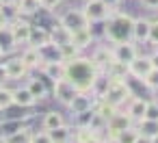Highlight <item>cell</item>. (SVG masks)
I'll use <instances>...</instances> for the list:
<instances>
[{
	"label": "cell",
	"instance_id": "e0dca14e",
	"mask_svg": "<svg viewBox=\"0 0 158 143\" xmlns=\"http://www.w3.org/2000/svg\"><path fill=\"white\" fill-rule=\"evenodd\" d=\"M31 128L28 126H20L18 130L9 132V134H2L0 137V141L2 143H31Z\"/></svg>",
	"mask_w": 158,
	"mask_h": 143
},
{
	"label": "cell",
	"instance_id": "d4e9b609",
	"mask_svg": "<svg viewBox=\"0 0 158 143\" xmlns=\"http://www.w3.org/2000/svg\"><path fill=\"white\" fill-rule=\"evenodd\" d=\"M63 124H65V119H63V115L56 113V111H48V113L44 115V119H41V128H44V130H54V128H59V126H63Z\"/></svg>",
	"mask_w": 158,
	"mask_h": 143
},
{
	"label": "cell",
	"instance_id": "603a6c76",
	"mask_svg": "<svg viewBox=\"0 0 158 143\" xmlns=\"http://www.w3.org/2000/svg\"><path fill=\"white\" fill-rule=\"evenodd\" d=\"M72 130H74V128H69L67 124H63V126H59V128H54V130H46V132L50 134L52 143H67V141H72V137H74Z\"/></svg>",
	"mask_w": 158,
	"mask_h": 143
},
{
	"label": "cell",
	"instance_id": "30bf717a",
	"mask_svg": "<svg viewBox=\"0 0 158 143\" xmlns=\"http://www.w3.org/2000/svg\"><path fill=\"white\" fill-rule=\"evenodd\" d=\"M9 26H11V31H13L15 44H18V46H22V44H26V46H28L33 24H31V22H26V20H22V15H20V18H15L13 22H9Z\"/></svg>",
	"mask_w": 158,
	"mask_h": 143
},
{
	"label": "cell",
	"instance_id": "52a82bcc",
	"mask_svg": "<svg viewBox=\"0 0 158 143\" xmlns=\"http://www.w3.org/2000/svg\"><path fill=\"white\" fill-rule=\"evenodd\" d=\"M59 24H61L65 31H69V33H74V31H78V28L89 26V22H87V18H85L82 9H69V11H65V13L59 18Z\"/></svg>",
	"mask_w": 158,
	"mask_h": 143
},
{
	"label": "cell",
	"instance_id": "484cf974",
	"mask_svg": "<svg viewBox=\"0 0 158 143\" xmlns=\"http://www.w3.org/2000/svg\"><path fill=\"white\" fill-rule=\"evenodd\" d=\"M136 137H139V128H136V126H130V128L119 130L117 134H113L110 141H113V143H134Z\"/></svg>",
	"mask_w": 158,
	"mask_h": 143
},
{
	"label": "cell",
	"instance_id": "8d00e7d4",
	"mask_svg": "<svg viewBox=\"0 0 158 143\" xmlns=\"http://www.w3.org/2000/svg\"><path fill=\"white\" fill-rule=\"evenodd\" d=\"M149 61H152V67H156V69H158V48H156V52H154V54H149Z\"/></svg>",
	"mask_w": 158,
	"mask_h": 143
},
{
	"label": "cell",
	"instance_id": "9c48e42d",
	"mask_svg": "<svg viewBox=\"0 0 158 143\" xmlns=\"http://www.w3.org/2000/svg\"><path fill=\"white\" fill-rule=\"evenodd\" d=\"M130 126H134V121H132V117L128 115V113H121L119 108L106 119V130H108V139L113 137V134H117L119 130H126V128H130Z\"/></svg>",
	"mask_w": 158,
	"mask_h": 143
},
{
	"label": "cell",
	"instance_id": "6da1fadb",
	"mask_svg": "<svg viewBox=\"0 0 158 143\" xmlns=\"http://www.w3.org/2000/svg\"><path fill=\"white\" fill-rule=\"evenodd\" d=\"M65 78L69 82H74V87L78 91H89L91 93V87L98 78V69L93 67V63L89 59L76 57L72 61H65Z\"/></svg>",
	"mask_w": 158,
	"mask_h": 143
},
{
	"label": "cell",
	"instance_id": "f1b7e54d",
	"mask_svg": "<svg viewBox=\"0 0 158 143\" xmlns=\"http://www.w3.org/2000/svg\"><path fill=\"white\" fill-rule=\"evenodd\" d=\"M59 46V50H61V57H63V61H72V59H76V57H80V50L72 44V41H63V44H56Z\"/></svg>",
	"mask_w": 158,
	"mask_h": 143
},
{
	"label": "cell",
	"instance_id": "7402d4cb",
	"mask_svg": "<svg viewBox=\"0 0 158 143\" xmlns=\"http://www.w3.org/2000/svg\"><path fill=\"white\" fill-rule=\"evenodd\" d=\"M26 87H28V91L33 93V98H35L37 102H44V100L50 95L48 87H46V85H44V80H39V78H31Z\"/></svg>",
	"mask_w": 158,
	"mask_h": 143
},
{
	"label": "cell",
	"instance_id": "ffe728a7",
	"mask_svg": "<svg viewBox=\"0 0 158 143\" xmlns=\"http://www.w3.org/2000/svg\"><path fill=\"white\" fill-rule=\"evenodd\" d=\"M72 139L76 143H100L102 141V132L91 130V128H76V132H74Z\"/></svg>",
	"mask_w": 158,
	"mask_h": 143
},
{
	"label": "cell",
	"instance_id": "83f0119b",
	"mask_svg": "<svg viewBox=\"0 0 158 143\" xmlns=\"http://www.w3.org/2000/svg\"><path fill=\"white\" fill-rule=\"evenodd\" d=\"M136 128H139V134L149 137V139L158 134V121H154V119H141V121H136Z\"/></svg>",
	"mask_w": 158,
	"mask_h": 143
},
{
	"label": "cell",
	"instance_id": "5bb4252c",
	"mask_svg": "<svg viewBox=\"0 0 158 143\" xmlns=\"http://www.w3.org/2000/svg\"><path fill=\"white\" fill-rule=\"evenodd\" d=\"M18 48V44H15V37H13V31H11V26L7 24V26H2L0 28V54H11L13 50Z\"/></svg>",
	"mask_w": 158,
	"mask_h": 143
},
{
	"label": "cell",
	"instance_id": "e575fe53",
	"mask_svg": "<svg viewBox=\"0 0 158 143\" xmlns=\"http://www.w3.org/2000/svg\"><path fill=\"white\" fill-rule=\"evenodd\" d=\"M61 2H63V0H39L41 9H46V11H54V9H56Z\"/></svg>",
	"mask_w": 158,
	"mask_h": 143
},
{
	"label": "cell",
	"instance_id": "3957f363",
	"mask_svg": "<svg viewBox=\"0 0 158 143\" xmlns=\"http://www.w3.org/2000/svg\"><path fill=\"white\" fill-rule=\"evenodd\" d=\"M130 98H132V89H130V85L126 82V78H110V80H108V87H106V91H104V95H102L100 100H104V102H108L110 106L119 108V106L126 104Z\"/></svg>",
	"mask_w": 158,
	"mask_h": 143
},
{
	"label": "cell",
	"instance_id": "7c38bea8",
	"mask_svg": "<svg viewBox=\"0 0 158 143\" xmlns=\"http://www.w3.org/2000/svg\"><path fill=\"white\" fill-rule=\"evenodd\" d=\"M89 61L93 63V67L98 69V74H106V67H108V63L113 61V52H110L108 46H100V48L93 50V54H91Z\"/></svg>",
	"mask_w": 158,
	"mask_h": 143
},
{
	"label": "cell",
	"instance_id": "7bdbcfd3",
	"mask_svg": "<svg viewBox=\"0 0 158 143\" xmlns=\"http://www.w3.org/2000/svg\"><path fill=\"white\" fill-rule=\"evenodd\" d=\"M100 143H113V141H110V139H108V141H104V139H102V141H100Z\"/></svg>",
	"mask_w": 158,
	"mask_h": 143
},
{
	"label": "cell",
	"instance_id": "5b68a950",
	"mask_svg": "<svg viewBox=\"0 0 158 143\" xmlns=\"http://www.w3.org/2000/svg\"><path fill=\"white\" fill-rule=\"evenodd\" d=\"M0 69H2V78H7V80H22L28 74V67L24 65V61L20 57L7 59L2 65H0Z\"/></svg>",
	"mask_w": 158,
	"mask_h": 143
},
{
	"label": "cell",
	"instance_id": "4dcf8cb0",
	"mask_svg": "<svg viewBox=\"0 0 158 143\" xmlns=\"http://www.w3.org/2000/svg\"><path fill=\"white\" fill-rule=\"evenodd\" d=\"M143 82H145V87H147V89L158 91V69H156V67H152V69L147 72V76L143 78Z\"/></svg>",
	"mask_w": 158,
	"mask_h": 143
},
{
	"label": "cell",
	"instance_id": "f546056e",
	"mask_svg": "<svg viewBox=\"0 0 158 143\" xmlns=\"http://www.w3.org/2000/svg\"><path fill=\"white\" fill-rule=\"evenodd\" d=\"M13 106V89L0 87V111H7Z\"/></svg>",
	"mask_w": 158,
	"mask_h": 143
},
{
	"label": "cell",
	"instance_id": "bcb514c9",
	"mask_svg": "<svg viewBox=\"0 0 158 143\" xmlns=\"http://www.w3.org/2000/svg\"><path fill=\"white\" fill-rule=\"evenodd\" d=\"M0 143H2V141H0Z\"/></svg>",
	"mask_w": 158,
	"mask_h": 143
},
{
	"label": "cell",
	"instance_id": "4fadbf2b",
	"mask_svg": "<svg viewBox=\"0 0 158 143\" xmlns=\"http://www.w3.org/2000/svg\"><path fill=\"white\" fill-rule=\"evenodd\" d=\"M149 35V20L147 18H134L132 22V41L134 44H145Z\"/></svg>",
	"mask_w": 158,
	"mask_h": 143
},
{
	"label": "cell",
	"instance_id": "8992f818",
	"mask_svg": "<svg viewBox=\"0 0 158 143\" xmlns=\"http://www.w3.org/2000/svg\"><path fill=\"white\" fill-rule=\"evenodd\" d=\"M76 93H78V89H76V87H74V82H69L65 76H63V78H59V80H54L52 95H54L63 106H69V104H72V100L76 98Z\"/></svg>",
	"mask_w": 158,
	"mask_h": 143
},
{
	"label": "cell",
	"instance_id": "60d3db41",
	"mask_svg": "<svg viewBox=\"0 0 158 143\" xmlns=\"http://www.w3.org/2000/svg\"><path fill=\"white\" fill-rule=\"evenodd\" d=\"M18 2V0H0V7H2V5H15Z\"/></svg>",
	"mask_w": 158,
	"mask_h": 143
},
{
	"label": "cell",
	"instance_id": "7a4b0ae2",
	"mask_svg": "<svg viewBox=\"0 0 158 143\" xmlns=\"http://www.w3.org/2000/svg\"><path fill=\"white\" fill-rule=\"evenodd\" d=\"M104 22H106V26H104L106 41L119 44V41H130L132 39V22H134L132 15H128L123 11H117V9H110V13Z\"/></svg>",
	"mask_w": 158,
	"mask_h": 143
},
{
	"label": "cell",
	"instance_id": "d6986e66",
	"mask_svg": "<svg viewBox=\"0 0 158 143\" xmlns=\"http://www.w3.org/2000/svg\"><path fill=\"white\" fill-rule=\"evenodd\" d=\"M13 104L20 106V108H31V106L37 104V100L33 98L28 87H20V89H13Z\"/></svg>",
	"mask_w": 158,
	"mask_h": 143
},
{
	"label": "cell",
	"instance_id": "cb8c5ba5",
	"mask_svg": "<svg viewBox=\"0 0 158 143\" xmlns=\"http://www.w3.org/2000/svg\"><path fill=\"white\" fill-rule=\"evenodd\" d=\"M48 41H52L50 31H48V28H41V26H33L28 46H37V48H39V46H44V44H48Z\"/></svg>",
	"mask_w": 158,
	"mask_h": 143
},
{
	"label": "cell",
	"instance_id": "ac0fdd59",
	"mask_svg": "<svg viewBox=\"0 0 158 143\" xmlns=\"http://www.w3.org/2000/svg\"><path fill=\"white\" fill-rule=\"evenodd\" d=\"M20 59L24 61V65L28 69H35V67H41V54H39V48L37 46H26L20 54Z\"/></svg>",
	"mask_w": 158,
	"mask_h": 143
},
{
	"label": "cell",
	"instance_id": "74e56055",
	"mask_svg": "<svg viewBox=\"0 0 158 143\" xmlns=\"http://www.w3.org/2000/svg\"><path fill=\"white\" fill-rule=\"evenodd\" d=\"M104 2H106V5H108L110 9H117V7L121 5V0H104Z\"/></svg>",
	"mask_w": 158,
	"mask_h": 143
},
{
	"label": "cell",
	"instance_id": "b9f144b4",
	"mask_svg": "<svg viewBox=\"0 0 158 143\" xmlns=\"http://www.w3.org/2000/svg\"><path fill=\"white\" fill-rule=\"evenodd\" d=\"M152 143H158V134H156V137H152Z\"/></svg>",
	"mask_w": 158,
	"mask_h": 143
},
{
	"label": "cell",
	"instance_id": "f35d334b",
	"mask_svg": "<svg viewBox=\"0 0 158 143\" xmlns=\"http://www.w3.org/2000/svg\"><path fill=\"white\" fill-rule=\"evenodd\" d=\"M9 24V20H7V15L2 13V9H0V28H2V26H7Z\"/></svg>",
	"mask_w": 158,
	"mask_h": 143
},
{
	"label": "cell",
	"instance_id": "44dd1931",
	"mask_svg": "<svg viewBox=\"0 0 158 143\" xmlns=\"http://www.w3.org/2000/svg\"><path fill=\"white\" fill-rule=\"evenodd\" d=\"M41 72L52 78V80H59L65 76V61H50V63H41Z\"/></svg>",
	"mask_w": 158,
	"mask_h": 143
},
{
	"label": "cell",
	"instance_id": "8fae6325",
	"mask_svg": "<svg viewBox=\"0 0 158 143\" xmlns=\"http://www.w3.org/2000/svg\"><path fill=\"white\" fill-rule=\"evenodd\" d=\"M149 69H152V61H149V57H143V54H139L136 59H132L128 63V76L136 78V80H143Z\"/></svg>",
	"mask_w": 158,
	"mask_h": 143
},
{
	"label": "cell",
	"instance_id": "f6af8a7d",
	"mask_svg": "<svg viewBox=\"0 0 158 143\" xmlns=\"http://www.w3.org/2000/svg\"><path fill=\"white\" fill-rule=\"evenodd\" d=\"M0 57H2V54H0Z\"/></svg>",
	"mask_w": 158,
	"mask_h": 143
},
{
	"label": "cell",
	"instance_id": "d6a6232c",
	"mask_svg": "<svg viewBox=\"0 0 158 143\" xmlns=\"http://www.w3.org/2000/svg\"><path fill=\"white\" fill-rule=\"evenodd\" d=\"M147 41L158 48V20H149V35H147Z\"/></svg>",
	"mask_w": 158,
	"mask_h": 143
},
{
	"label": "cell",
	"instance_id": "ab89813d",
	"mask_svg": "<svg viewBox=\"0 0 158 143\" xmlns=\"http://www.w3.org/2000/svg\"><path fill=\"white\" fill-rule=\"evenodd\" d=\"M134 143H152V139H149V137H143V134H139Z\"/></svg>",
	"mask_w": 158,
	"mask_h": 143
},
{
	"label": "cell",
	"instance_id": "4316f807",
	"mask_svg": "<svg viewBox=\"0 0 158 143\" xmlns=\"http://www.w3.org/2000/svg\"><path fill=\"white\" fill-rule=\"evenodd\" d=\"M15 7H18L20 15H35V13L41 9L39 0H18V2H15Z\"/></svg>",
	"mask_w": 158,
	"mask_h": 143
},
{
	"label": "cell",
	"instance_id": "ee69618b",
	"mask_svg": "<svg viewBox=\"0 0 158 143\" xmlns=\"http://www.w3.org/2000/svg\"><path fill=\"white\" fill-rule=\"evenodd\" d=\"M67 143H76V141H74V139H72V141H67Z\"/></svg>",
	"mask_w": 158,
	"mask_h": 143
},
{
	"label": "cell",
	"instance_id": "7dc6e473",
	"mask_svg": "<svg viewBox=\"0 0 158 143\" xmlns=\"http://www.w3.org/2000/svg\"><path fill=\"white\" fill-rule=\"evenodd\" d=\"M156 93H158V91H156Z\"/></svg>",
	"mask_w": 158,
	"mask_h": 143
},
{
	"label": "cell",
	"instance_id": "836d02e7",
	"mask_svg": "<svg viewBox=\"0 0 158 143\" xmlns=\"http://www.w3.org/2000/svg\"><path fill=\"white\" fill-rule=\"evenodd\" d=\"M31 143H52V139H50V134L46 130H41V132H33L31 134Z\"/></svg>",
	"mask_w": 158,
	"mask_h": 143
},
{
	"label": "cell",
	"instance_id": "277c9868",
	"mask_svg": "<svg viewBox=\"0 0 158 143\" xmlns=\"http://www.w3.org/2000/svg\"><path fill=\"white\" fill-rule=\"evenodd\" d=\"M82 13H85L89 24H100V22H104L108 18L110 7L104 2V0H87L85 7H82Z\"/></svg>",
	"mask_w": 158,
	"mask_h": 143
},
{
	"label": "cell",
	"instance_id": "d590c367",
	"mask_svg": "<svg viewBox=\"0 0 158 143\" xmlns=\"http://www.w3.org/2000/svg\"><path fill=\"white\" fill-rule=\"evenodd\" d=\"M141 5L145 9H152V11H158V0H141Z\"/></svg>",
	"mask_w": 158,
	"mask_h": 143
},
{
	"label": "cell",
	"instance_id": "1f68e13d",
	"mask_svg": "<svg viewBox=\"0 0 158 143\" xmlns=\"http://www.w3.org/2000/svg\"><path fill=\"white\" fill-rule=\"evenodd\" d=\"M143 119H154V121H158V100L147 102V108H145Z\"/></svg>",
	"mask_w": 158,
	"mask_h": 143
},
{
	"label": "cell",
	"instance_id": "2e32d148",
	"mask_svg": "<svg viewBox=\"0 0 158 143\" xmlns=\"http://www.w3.org/2000/svg\"><path fill=\"white\" fill-rule=\"evenodd\" d=\"M145 108H147V100H143V98H130L128 100V108H126V113L132 117V121H141L143 119V115H145Z\"/></svg>",
	"mask_w": 158,
	"mask_h": 143
},
{
	"label": "cell",
	"instance_id": "9a60e30c",
	"mask_svg": "<svg viewBox=\"0 0 158 143\" xmlns=\"http://www.w3.org/2000/svg\"><path fill=\"white\" fill-rule=\"evenodd\" d=\"M69 41H72L78 50H85V48H89V46L93 44V33H91V28H89V26L78 28V31H74V33H72Z\"/></svg>",
	"mask_w": 158,
	"mask_h": 143
},
{
	"label": "cell",
	"instance_id": "ba28073f",
	"mask_svg": "<svg viewBox=\"0 0 158 143\" xmlns=\"http://www.w3.org/2000/svg\"><path fill=\"white\" fill-rule=\"evenodd\" d=\"M110 52H113V59L115 61H119V63H130L132 59H136L139 57V48H136V44L130 39V41H119V44H113V48H110Z\"/></svg>",
	"mask_w": 158,
	"mask_h": 143
}]
</instances>
